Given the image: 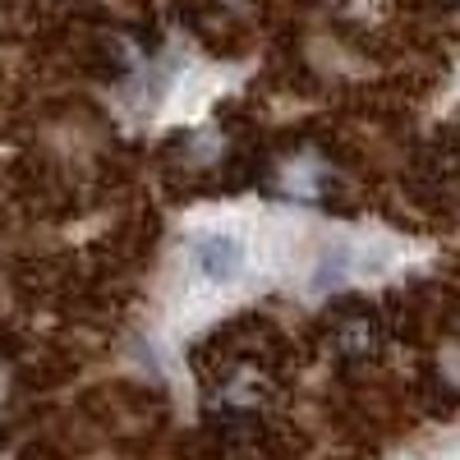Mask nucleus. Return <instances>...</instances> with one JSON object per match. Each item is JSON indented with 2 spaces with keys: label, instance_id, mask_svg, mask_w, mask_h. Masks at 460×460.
Returning <instances> with one entry per match:
<instances>
[{
  "label": "nucleus",
  "instance_id": "f257e3e1",
  "mask_svg": "<svg viewBox=\"0 0 460 460\" xmlns=\"http://www.w3.org/2000/svg\"><path fill=\"white\" fill-rule=\"evenodd\" d=\"M194 267H199V277L212 281V286H230L240 272H244V249L240 240H230V235H199L194 240Z\"/></svg>",
  "mask_w": 460,
  "mask_h": 460
}]
</instances>
